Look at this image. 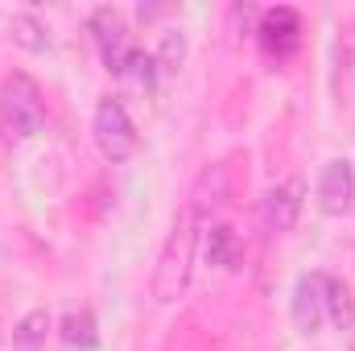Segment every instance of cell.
I'll return each mask as SVG.
<instances>
[{"label": "cell", "mask_w": 355, "mask_h": 351, "mask_svg": "<svg viewBox=\"0 0 355 351\" xmlns=\"http://www.w3.org/2000/svg\"><path fill=\"white\" fill-rule=\"evenodd\" d=\"M198 223H202V219L186 207V211L178 215L174 232L166 236V248H162L157 273H153V293H157V302H174V298H182V289H186V281H190L194 244H198Z\"/></svg>", "instance_id": "1"}, {"label": "cell", "mask_w": 355, "mask_h": 351, "mask_svg": "<svg viewBox=\"0 0 355 351\" xmlns=\"http://www.w3.org/2000/svg\"><path fill=\"white\" fill-rule=\"evenodd\" d=\"M0 124L12 141H29L46 128V103L29 75H8L0 87Z\"/></svg>", "instance_id": "2"}, {"label": "cell", "mask_w": 355, "mask_h": 351, "mask_svg": "<svg viewBox=\"0 0 355 351\" xmlns=\"http://www.w3.org/2000/svg\"><path fill=\"white\" fill-rule=\"evenodd\" d=\"M91 132H95L99 153H103L112 166H116V162H128V157L137 153V128H132V116L124 112L120 99H99Z\"/></svg>", "instance_id": "3"}, {"label": "cell", "mask_w": 355, "mask_h": 351, "mask_svg": "<svg viewBox=\"0 0 355 351\" xmlns=\"http://www.w3.org/2000/svg\"><path fill=\"white\" fill-rule=\"evenodd\" d=\"M91 33H95V46H99V58L112 75H124L128 58H132V37H128V21L116 12V8H95L91 17Z\"/></svg>", "instance_id": "4"}, {"label": "cell", "mask_w": 355, "mask_h": 351, "mask_svg": "<svg viewBox=\"0 0 355 351\" xmlns=\"http://www.w3.org/2000/svg\"><path fill=\"white\" fill-rule=\"evenodd\" d=\"M293 327L302 335H318L327 323V273H306L293 285V302H289Z\"/></svg>", "instance_id": "5"}, {"label": "cell", "mask_w": 355, "mask_h": 351, "mask_svg": "<svg viewBox=\"0 0 355 351\" xmlns=\"http://www.w3.org/2000/svg\"><path fill=\"white\" fill-rule=\"evenodd\" d=\"M355 207V170L352 162L335 157L318 174V211L322 215H347Z\"/></svg>", "instance_id": "6"}, {"label": "cell", "mask_w": 355, "mask_h": 351, "mask_svg": "<svg viewBox=\"0 0 355 351\" xmlns=\"http://www.w3.org/2000/svg\"><path fill=\"white\" fill-rule=\"evenodd\" d=\"M302 178H289L281 186H272L265 194V232L268 236H285L293 223H297V211H302Z\"/></svg>", "instance_id": "7"}, {"label": "cell", "mask_w": 355, "mask_h": 351, "mask_svg": "<svg viewBox=\"0 0 355 351\" xmlns=\"http://www.w3.org/2000/svg\"><path fill=\"white\" fill-rule=\"evenodd\" d=\"M261 46H265L268 54H277V58H285V54H293L297 50V42H302V17L293 12V8H268L265 17H261Z\"/></svg>", "instance_id": "8"}, {"label": "cell", "mask_w": 355, "mask_h": 351, "mask_svg": "<svg viewBox=\"0 0 355 351\" xmlns=\"http://www.w3.org/2000/svg\"><path fill=\"white\" fill-rule=\"evenodd\" d=\"M223 198H227V170H223V166H211V170L198 174V186H194V194H190V211H194L198 219H207V211L223 207Z\"/></svg>", "instance_id": "9"}, {"label": "cell", "mask_w": 355, "mask_h": 351, "mask_svg": "<svg viewBox=\"0 0 355 351\" xmlns=\"http://www.w3.org/2000/svg\"><path fill=\"white\" fill-rule=\"evenodd\" d=\"M207 261L215 268H236L240 264V240H236V228L227 223H215L211 236H207Z\"/></svg>", "instance_id": "10"}, {"label": "cell", "mask_w": 355, "mask_h": 351, "mask_svg": "<svg viewBox=\"0 0 355 351\" xmlns=\"http://www.w3.org/2000/svg\"><path fill=\"white\" fill-rule=\"evenodd\" d=\"M46 335H50V314L29 310L12 331V351H46Z\"/></svg>", "instance_id": "11"}, {"label": "cell", "mask_w": 355, "mask_h": 351, "mask_svg": "<svg viewBox=\"0 0 355 351\" xmlns=\"http://www.w3.org/2000/svg\"><path fill=\"white\" fill-rule=\"evenodd\" d=\"M62 343L67 348H79V351H91L99 343V331H95V314L91 310H71L67 318H62Z\"/></svg>", "instance_id": "12"}, {"label": "cell", "mask_w": 355, "mask_h": 351, "mask_svg": "<svg viewBox=\"0 0 355 351\" xmlns=\"http://www.w3.org/2000/svg\"><path fill=\"white\" fill-rule=\"evenodd\" d=\"M8 33H12V42H17L21 50H33V54H42V50L50 46V29H46L33 12H17V17L8 21Z\"/></svg>", "instance_id": "13"}, {"label": "cell", "mask_w": 355, "mask_h": 351, "mask_svg": "<svg viewBox=\"0 0 355 351\" xmlns=\"http://www.w3.org/2000/svg\"><path fill=\"white\" fill-rule=\"evenodd\" d=\"M327 318H331L339 331H352V323H355L352 289H347L339 277H327Z\"/></svg>", "instance_id": "14"}, {"label": "cell", "mask_w": 355, "mask_h": 351, "mask_svg": "<svg viewBox=\"0 0 355 351\" xmlns=\"http://www.w3.org/2000/svg\"><path fill=\"white\" fill-rule=\"evenodd\" d=\"M153 62H157V75H174L178 67L186 62V33L182 29H166L162 33V46H157Z\"/></svg>", "instance_id": "15"}, {"label": "cell", "mask_w": 355, "mask_h": 351, "mask_svg": "<svg viewBox=\"0 0 355 351\" xmlns=\"http://www.w3.org/2000/svg\"><path fill=\"white\" fill-rule=\"evenodd\" d=\"M120 79H128L137 91H153V83H157V62H153V54L132 50V58H128V67H124Z\"/></svg>", "instance_id": "16"}]
</instances>
